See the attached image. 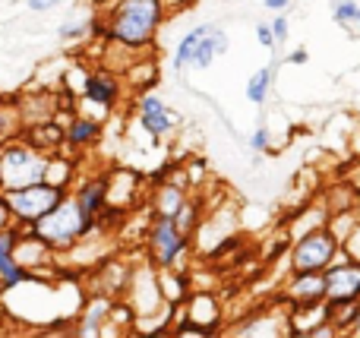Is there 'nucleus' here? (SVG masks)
I'll return each instance as SVG.
<instances>
[{
    "instance_id": "obj_1",
    "label": "nucleus",
    "mask_w": 360,
    "mask_h": 338,
    "mask_svg": "<svg viewBox=\"0 0 360 338\" xmlns=\"http://www.w3.org/2000/svg\"><path fill=\"white\" fill-rule=\"evenodd\" d=\"M165 19V0H117L105 16V38L130 51H143L155 41Z\"/></svg>"
},
{
    "instance_id": "obj_2",
    "label": "nucleus",
    "mask_w": 360,
    "mask_h": 338,
    "mask_svg": "<svg viewBox=\"0 0 360 338\" xmlns=\"http://www.w3.org/2000/svg\"><path fill=\"white\" fill-rule=\"evenodd\" d=\"M29 231L35 234V238H41L54 253H67V250H73L76 244H82L86 238H92L95 221L82 212L76 196L67 193L60 206H54L44 219H38Z\"/></svg>"
},
{
    "instance_id": "obj_3",
    "label": "nucleus",
    "mask_w": 360,
    "mask_h": 338,
    "mask_svg": "<svg viewBox=\"0 0 360 338\" xmlns=\"http://www.w3.org/2000/svg\"><path fill=\"white\" fill-rule=\"evenodd\" d=\"M67 193L70 190L57 187V183H48V181H38V183H29V187H16V190H4L6 206H10V215H13V225H19V228H32L54 206H60Z\"/></svg>"
},
{
    "instance_id": "obj_4",
    "label": "nucleus",
    "mask_w": 360,
    "mask_h": 338,
    "mask_svg": "<svg viewBox=\"0 0 360 338\" xmlns=\"http://www.w3.org/2000/svg\"><path fill=\"white\" fill-rule=\"evenodd\" d=\"M48 158L51 155L38 152L22 136L4 143V187L0 190H16V187H29V183L44 181Z\"/></svg>"
},
{
    "instance_id": "obj_5",
    "label": "nucleus",
    "mask_w": 360,
    "mask_h": 338,
    "mask_svg": "<svg viewBox=\"0 0 360 338\" xmlns=\"http://www.w3.org/2000/svg\"><path fill=\"white\" fill-rule=\"evenodd\" d=\"M338 256V238L329 228H313L288 253L291 272H326Z\"/></svg>"
},
{
    "instance_id": "obj_6",
    "label": "nucleus",
    "mask_w": 360,
    "mask_h": 338,
    "mask_svg": "<svg viewBox=\"0 0 360 338\" xmlns=\"http://www.w3.org/2000/svg\"><path fill=\"white\" fill-rule=\"evenodd\" d=\"M190 240L177 231L174 219H165V215H155L146 231V250H149V263L155 269H174V266L184 259Z\"/></svg>"
},
{
    "instance_id": "obj_7",
    "label": "nucleus",
    "mask_w": 360,
    "mask_h": 338,
    "mask_svg": "<svg viewBox=\"0 0 360 338\" xmlns=\"http://www.w3.org/2000/svg\"><path fill=\"white\" fill-rule=\"evenodd\" d=\"M351 301H360V259H342L326 269V304L345 307Z\"/></svg>"
},
{
    "instance_id": "obj_8",
    "label": "nucleus",
    "mask_w": 360,
    "mask_h": 338,
    "mask_svg": "<svg viewBox=\"0 0 360 338\" xmlns=\"http://www.w3.org/2000/svg\"><path fill=\"white\" fill-rule=\"evenodd\" d=\"M120 92H124V86H120L117 73H111V70H92V73L86 76V82H82V98H86L89 105L101 108V111L117 108Z\"/></svg>"
},
{
    "instance_id": "obj_9",
    "label": "nucleus",
    "mask_w": 360,
    "mask_h": 338,
    "mask_svg": "<svg viewBox=\"0 0 360 338\" xmlns=\"http://www.w3.org/2000/svg\"><path fill=\"white\" fill-rule=\"evenodd\" d=\"M13 256H16V263L22 266L29 275H35V278H38V272H44L51 263H54V250H51L41 238H35L29 228H22V231H19L16 247H13Z\"/></svg>"
},
{
    "instance_id": "obj_10",
    "label": "nucleus",
    "mask_w": 360,
    "mask_h": 338,
    "mask_svg": "<svg viewBox=\"0 0 360 338\" xmlns=\"http://www.w3.org/2000/svg\"><path fill=\"white\" fill-rule=\"evenodd\" d=\"M136 108H139V126H143L152 139H162L174 130V114L168 111V105H165L158 95L143 92L136 98Z\"/></svg>"
},
{
    "instance_id": "obj_11",
    "label": "nucleus",
    "mask_w": 360,
    "mask_h": 338,
    "mask_svg": "<svg viewBox=\"0 0 360 338\" xmlns=\"http://www.w3.org/2000/svg\"><path fill=\"white\" fill-rule=\"evenodd\" d=\"M19 231H22L19 225H10L0 231V291H13V288H19V285H25V278H29V272L13 256Z\"/></svg>"
},
{
    "instance_id": "obj_12",
    "label": "nucleus",
    "mask_w": 360,
    "mask_h": 338,
    "mask_svg": "<svg viewBox=\"0 0 360 338\" xmlns=\"http://www.w3.org/2000/svg\"><path fill=\"white\" fill-rule=\"evenodd\" d=\"M288 307L300 304H323L326 301V272H294V278L285 288Z\"/></svg>"
},
{
    "instance_id": "obj_13",
    "label": "nucleus",
    "mask_w": 360,
    "mask_h": 338,
    "mask_svg": "<svg viewBox=\"0 0 360 338\" xmlns=\"http://www.w3.org/2000/svg\"><path fill=\"white\" fill-rule=\"evenodd\" d=\"M70 193L76 196V202L82 206V212L89 219H98V212L108 206V174H95V177H86L79 187H73Z\"/></svg>"
},
{
    "instance_id": "obj_14",
    "label": "nucleus",
    "mask_w": 360,
    "mask_h": 338,
    "mask_svg": "<svg viewBox=\"0 0 360 338\" xmlns=\"http://www.w3.org/2000/svg\"><path fill=\"white\" fill-rule=\"evenodd\" d=\"M105 133V124L98 117H86V114H76L67 120L63 126V139H67V149H89L95 145Z\"/></svg>"
},
{
    "instance_id": "obj_15",
    "label": "nucleus",
    "mask_w": 360,
    "mask_h": 338,
    "mask_svg": "<svg viewBox=\"0 0 360 338\" xmlns=\"http://www.w3.org/2000/svg\"><path fill=\"white\" fill-rule=\"evenodd\" d=\"M224 51H228V32H224L221 25H212V29L199 38L196 51H193L190 67L193 70H209L212 63H215V57H221Z\"/></svg>"
},
{
    "instance_id": "obj_16",
    "label": "nucleus",
    "mask_w": 360,
    "mask_h": 338,
    "mask_svg": "<svg viewBox=\"0 0 360 338\" xmlns=\"http://www.w3.org/2000/svg\"><path fill=\"white\" fill-rule=\"evenodd\" d=\"M184 200H186V193L177 183H162V187L155 190V196H152V212L165 215V219H174L177 209L184 206Z\"/></svg>"
},
{
    "instance_id": "obj_17",
    "label": "nucleus",
    "mask_w": 360,
    "mask_h": 338,
    "mask_svg": "<svg viewBox=\"0 0 360 338\" xmlns=\"http://www.w3.org/2000/svg\"><path fill=\"white\" fill-rule=\"evenodd\" d=\"M212 29V22H202V25H196V29H190L184 38L177 41V48H174V54H171V67L177 70H186L190 67V60H193V51H196V44H199V38L205 35V32Z\"/></svg>"
},
{
    "instance_id": "obj_18",
    "label": "nucleus",
    "mask_w": 360,
    "mask_h": 338,
    "mask_svg": "<svg viewBox=\"0 0 360 338\" xmlns=\"http://www.w3.org/2000/svg\"><path fill=\"white\" fill-rule=\"evenodd\" d=\"M243 338L253 335H288V313L285 316H256V320H247L240 329H237Z\"/></svg>"
},
{
    "instance_id": "obj_19",
    "label": "nucleus",
    "mask_w": 360,
    "mask_h": 338,
    "mask_svg": "<svg viewBox=\"0 0 360 338\" xmlns=\"http://www.w3.org/2000/svg\"><path fill=\"white\" fill-rule=\"evenodd\" d=\"M272 79H275V67H272V63H269V67H259L253 76H250V82H247V98L253 101L256 108L266 105L269 89H272Z\"/></svg>"
},
{
    "instance_id": "obj_20",
    "label": "nucleus",
    "mask_w": 360,
    "mask_h": 338,
    "mask_svg": "<svg viewBox=\"0 0 360 338\" xmlns=\"http://www.w3.org/2000/svg\"><path fill=\"white\" fill-rule=\"evenodd\" d=\"M92 19L95 16H70L57 25V38L60 41H82L86 35H92Z\"/></svg>"
},
{
    "instance_id": "obj_21",
    "label": "nucleus",
    "mask_w": 360,
    "mask_h": 338,
    "mask_svg": "<svg viewBox=\"0 0 360 338\" xmlns=\"http://www.w3.org/2000/svg\"><path fill=\"white\" fill-rule=\"evenodd\" d=\"M174 225L186 240L196 234V228H199V202L196 200H184V206H180L177 215H174Z\"/></svg>"
},
{
    "instance_id": "obj_22",
    "label": "nucleus",
    "mask_w": 360,
    "mask_h": 338,
    "mask_svg": "<svg viewBox=\"0 0 360 338\" xmlns=\"http://www.w3.org/2000/svg\"><path fill=\"white\" fill-rule=\"evenodd\" d=\"M108 310H111V304L108 301H95L92 304V313L86 316V320L79 323V326H76V335H101V323H105V313Z\"/></svg>"
},
{
    "instance_id": "obj_23",
    "label": "nucleus",
    "mask_w": 360,
    "mask_h": 338,
    "mask_svg": "<svg viewBox=\"0 0 360 338\" xmlns=\"http://www.w3.org/2000/svg\"><path fill=\"white\" fill-rule=\"evenodd\" d=\"M335 22H357V16H360V6L354 4V0H338L335 4Z\"/></svg>"
},
{
    "instance_id": "obj_24",
    "label": "nucleus",
    "mask_w": 360,
    "mask_h": 338,
    "mask_svg": "<svg viewBox=\"0 0 360 338\" xmlns=\"http://www.w3.org/2000/svg\"><path fill=\"white\" fill-rule=\"evenodd\" d=\"M67 0H25V10L29 13H51V10H60Z\"/></svg>"
},
{
    "instance_id": "obj_25",
    "label": "nucleus",
    "mask_w": 360,
    "mask_h": 338,
    "mask_svg": "<svg viewBox=\"0 0 360 338\" xmlns=\"http://www.w3.org/2000/svg\"><path fill=\"white\" fill-rule=\"evenodd\" d=\"M256 41L262 48H275V35H272V25L269 22H256Z\"/></svg>"
},
{
    "instance_id": "obj_26",
    "label": "nucleus",
    "mask_w": 360,
    "mask_h": 338,
    "mask_svg": "<svg viewBox=\"0 0 360 338\" xmlns=\"http://www.w3.org/2000/svg\"><path fill=\"white\" fill-rule=\"evenodd\" d=\"M269 25H272L275 44H281V41H285V38H288V29H291V22H288L285 16H275V19H272V22H269Z\"/></svg>"
},
{
    "instance_id": "obj_27",
    "label": "nucleus",
    "mask_w": 360,
    "mask_h": 338,
    "mask_svg": "<svg viewBox=\"0 0 360 338\" xmlns=\"http://www.w3.org/2000/svg\"><path fill=\"white\" fill-rule=\"evenodd\" d=\"M250 145H253V152H266L269 149V130L266 126H256L253 139H250Z\"/></svg>"
},
{
    "instance_id": "obj_28",
    "label": "nucleus",
    "mask_w": 360,
    "mask_h": 338,
    "mask_svg": "<svg viewBox=\"0 0 360 338\" xmlns=\"http://www.w3.org/2000/svg\"><path fill=\"white\" fill-rule=\"evenodd\" d=\"M10 225H13V215H10V206H6L4 190H0V231H4V228H10Z\"/></svg>"
},
{
    "instance_id": "obj_29",
    "label": "nucleus",
    "mask_w": 360,
    "mask_h": 338,
    "mask_svg": "<svg viewBox=\"0 0 360 338\" xmlns=\"http://www.w3.org/2000/svg\"><path fill=\"white\" fill-rule=\"evenodd\" d=\"M266 4V10H275V13H285L288 6H291V0H262Z\"/></svg>"
},
{
    "instance_id": "obj_30",
    "label": "nucleus",
    "mask_w": 360,
    "mask_h": 338,
    "mask_svg": "<svg viewBox=\"0 0 360 338\" xmlns=\"http://www.w3.org/2000/svg\"><path fill=\"white\" fill-rule=\"evenodd\" d=\"M288 63H307V51L300 48V51H294L291 57H288Z\"/></svg>"
},
{
    "instance_id": "obj_31",
    "label": "nucleus",
    "mask_w": 360,
    "mask_h": 338,
    "mask_svg": "<svg viewBox=\"0 0 360 338\" xmlns=\"http://www.w3.org/2000/svg\"><path fill=\"white\" fill-rule=\"evenodd\" d=\"M0 187H4V145H0Z\"/></svg>"
},
{
    "instance_id": "obj_32",
    "label": "nucleus",
    "mask_w": 360,
    "mask_h": 338,
    "mask_svg": "<svg viewBox=\"0 0 360 338\" xmlns=\"http://www.w3.org/2000/svg\"><path fill=\"white\" fill-rule=\"evenodd\" d=\"M354 332L360 335V304H357V316H354Z\"/></svg>"
},
{
    "instance_id": "obj_33",
    "label": "nucleus",
    "mask_w": 360,
    "mask_h": 338,
    "mask_svg": "<svg viewBox=\"0 0 360 338\" xmlns=\"http://www.w3.org/2000/svg\"><path fill=\"white\" fill-rule=\"evenodd\" d=\"M357 22H360V16H357Z\"/></svg>"
}]
</instances>
